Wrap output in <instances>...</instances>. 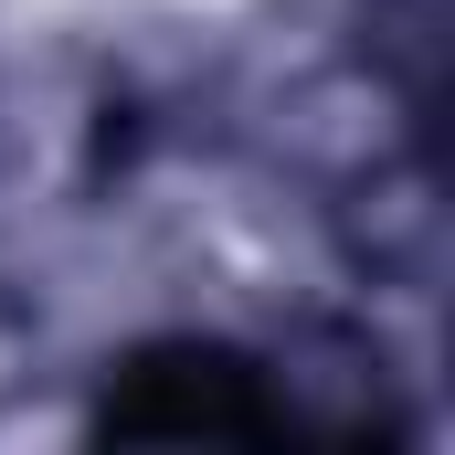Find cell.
I'll use <instances>...</instances> for the list:
<instances>
[{
  "label": "cell",
  "instance_id": "obj_1",
  "mask_svg": "<svg viewBox=\"0 0 455 455\" xmlns=\"http://www.w3.org/2000/svg\"><path fill=\"white\" fill-rule=\"evenodd\" d=\"M107 424L116 435H159V445H191V435H286V403L254 381V360L170 339V349L127 360V381L107 392Z\"/></svg>",
  "mask_w": 455,
  "mask_h": 455
}]
</instances>
